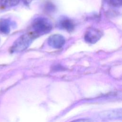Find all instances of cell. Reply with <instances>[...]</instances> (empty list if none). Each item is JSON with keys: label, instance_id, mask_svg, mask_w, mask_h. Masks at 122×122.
Returning <instances> with one entry per match:
<instances>
[{"label": "cell", "instance_id": "cell-11", "mask_svg": "<svg viewBox=\"0 0 122 122\" xmlns=\"http://www.w3.org/2000/svg\"><path fill=\"white\" fill-rule=\"evenodd\" d=\"M32 0H23V1L24 3L27 5L30 4Z\"/></svg>", "mask_w": 122, "mask_h": 122}, {"label": "cell", "instance_id": "cell-9", "mask_svg": "<svg viewBox=\"0 0 122 122\" xmlns=\"http://www.w3.org/2000/svg\"><path fill=\"white\" fill-rule=\"evenodd\" d=\"M108 6L112 8H120L122 5V0H103Z\"/></svg>", "mask_w": 122, "mask_h": 122}, {"label": "cell", "instance_id": "cell-5", "mask_svg": "<svg viewBox=\"0 0 122 122\" xmlns=\"http://www.w3.org/2000/svg\"><path fill=\"white\" fill-rule=\"evenodd\" d=\"M57 26L61 29L71 31L74 28V23L71 20L67 17H61L57 22Z\"/></svg>", "mask_w": 122, "mask_h": 122}, {"label": "cell", "instance_id": "cell-2", "mask_svg": "<svg viewBox=\"0 0 122 122\" xmlns=\"http://www.w3.org/2000/svg\"><path fill=\"white\" fill-rule=\"evenodd\" d=\"M32 28L38 36L39 34H44L49 32L52 29V24L50 20L44 17L35 18L32 24Z\"/></svg>", "mask_w": 122, "mask_h": 122}, {"label": "cell", "instance_id": "cell-8", "mask_svg": "<svg viewBox=\"0 0 122 122\" xmlns=\"http://www.w3.org/2000/svg\"><path fill=\"white\" fill-rule=\"evenodd\" d=\"M20 0H1V6L4 8H10L17 5Z\"/></svg>", "mask_w": 122, "mask_h": 122}, {"label": "cell", "instance_id": "cell-4", "mask_svg": "<svg viewBox=\"0 0 122 122\" xmlns=\"http://www.w3.org/2000/svg\"><path fill=\"white\" fill-rule=\"evenodd\" d=\"M65 42L64 37L61 35L55 34L50 36L48 39V44L53 48L60 49Z\"/></svg>", "mask_w": 122, "mask_h": 122}, {"label": "cell", "instance_id": "cell-7", "mask_svg": "<svg viewBox=\"0 0 122 122\" xmlns=\"http://www.w3.org/2000/svg\"><path fill=\"white\" fill-rule=\"evenodd\" d=\"M102 117L107 118H116L122 117V111L121 110H118L117 111H110L102 112L101 114Z\"/></svg>", "mask_w": 122, "mask_h": 122}, {"label": "cell", "instance_id": "cell-10", "mask_svg": "<svg viewBox=\"0 0 122 122\" xmlns=\"http://www.w3.org/2000/svg\"><path fill=\"white\" fill-rule=\"evenodd\" d=\"M44 5V8L45 10L49 12L53 11L55 10V6L51 2L49 1L45 3Z\"/></svg>", "mask_w": 122, "mask_h": 122}, {"label": "cell", "instance_id": "cell-3", "mask_svg": "<svg viewBox=\"0 0 122 122\" xmlns=\"http://www.w3.org/2000/svg\"><path fill=\"white\" fill-rule=\"evenodd\" d=\"M102 35V32L99 30L95 28H91L86 32L84 39L88 43H95L100 39Z\"/></svg>", "mask_w": 122, "mask_h": 122}, {"label": "cell", "instance_id": "cell-1", "mask_svg": "<svg viewBox=\"0 0 122 122\" xmlns=\"http://www.w3.org/2000/svg\"><path fill=\"white\" fill-rule=\"evenodd\" d=\"M37 36L35 32H28L22 35L14 41L10 48V51L19 52L26 50Z\"/></svg>", "mask_w": 122, "mask_h": 122}, {"label": "cell", "instance_id": "cell-6", "mask_svg": "<svg viewBox=\"0 0 122 122\" xmlns=\"http://www.w3.org/2000/svg\"><path fill=\"white\" fill-rule=\"evenodd\" d=\"M10 22L7 19L0 20V31L4 34H8L10 30Z\"/></svg>", "mask_w": 122, "mask_h": 122}]
</instances>
